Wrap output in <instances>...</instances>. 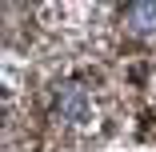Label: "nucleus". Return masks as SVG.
Segmentation results:
<instances>
[{
    "label": "nucleus",
    "instance_id": "1",
    "mask_svg": "<svg viewBox=\"0 0 156 152\" xmlns=\"http://www.w3.org/2000/svg\"><path fill=\"white\" fill-rule=\"evenodd\" d=\"M60 116H64L68 124H76V128H88L92 120H96L92 96L84 92L80 84H64V88H60Z\"/></svg>",
    "mask_w": 156,
    "mask_h": 152
},
{
    "label": "nucleus",
    "instance_id": "2",
    "mask_svg": "<svg viewBox=\"0 0 156 152\" xmlns=\"http://www.w3.org/2000/svg\"><path fill=\"white\" fill-rule=\"evenodd\" d=\"M124 20H128V28H132L136 36H156V4H152V0H136V4H128Z\"/></svg>",
    "mask_w": 156,
    "mask_h": 152
}]
</instances>
